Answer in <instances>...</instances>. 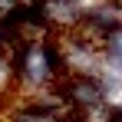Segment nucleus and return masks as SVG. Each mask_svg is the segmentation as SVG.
Masks as SVG:
<instances>
[{"instance_id":"nucleus-1","label":"nucleus","mask_w":122,"mask_h":122,"mask_svg":"<svg viewBox=\"0 0 122 122\" xmlns=\"http://www.w3.org/2000/svg\"><path fill=\"white\" fill-rule=\"evenodd\" d=\"M102 63L122 73V26L102 40Z\"/></svg>"}]
</instances>
